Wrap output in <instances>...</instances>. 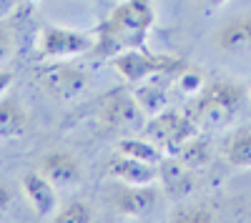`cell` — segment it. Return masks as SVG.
Segmentation results:
<instances>
[{
	"label": "cell",
	"instance_id": "cell-25",
	"mask_svg": "<svg viewBox=\"0 0 251 223\" xmlns=\"http://www.w3.org/2000/svg\"><path fill=\"white\" fill-rule=\"evenodd\" d=\"M249 98H251V90H249Z\"/></svg>",
	"mask_w": 251,
	"mask_h": 223
},
{
	"label": "cell",
	"instance_id": "cell-4",
	"mask_svg": "<svg viewBox=\"0 0 251 223\" xmlns=\"http://www.w3.org/2000/svg\"><path fill=\"white\" fill-rule=\"evenodd\" d=\"M93 48H96V33L46 25L38 35V53L43 60H68L78 55H91Z\"/></svg>",
	"mask_w": 251,
	"mask_h": 223
},
{
	"label": "cell",
	"instance_id": "cell-10",
	"mask_svg": "<svg viewBox=\"0 0 251 223\" xmlns=\"http://www.w3.org/2000/svg\"><path fill=\"white\" fill-rule=\"evenodd\" d=\"M214 45L224 55L251 53V15H234L221 23L214 33Z\"/></svg>",
	"mask_w": 251,
	"mask_h": 223
},
{
	"label": "cell",
	"instance_id": "cell-3",
	"mask_svg": "<svg viewBox=\"0 0 251 223\" xmlns=\"http://www.w3.org/2000/svg\"><path fill=\"white\" fill-rule=\"evenodd\" d=\"M111 66L118 70V75L131 86L146 83L156 75H169L176 80V75L186 68V63L176 55H161L143 48H128L111 58Z\"/></svg>",
	"mask_w": 251,
	"mask_h": 223
},
{
	"label": "cell",
	"instance_id": "cell-2",
	"mask_svg": "<svg viewBox=\"0 0 251 223\" xmlns=\"http://www.w3.org/2000/svg\"><path fill=\"white\" fill-rule=\"evenodd\" d=\"M246 100V88L234 80H211L194 100V120L199 128L206 131H221L234 120L241 103Z\"/></svg>",
	"mask_w": 251,
	"mask_h": 223
},
{
	"label": "cell",
	"instance_id": "cell-24",
	"mask_svg": "<svg viewBox=\"0 0 251 223\" xmlns=\"http://www.w3.org/2000/svg\"><path fill=\"white\" fill-rule=\"evenodd\" d=\"M196 3L201 8H206V10H219V8H224L228 3V0H196Z\"/></svg>",
	"mask_w": 251,
	"mask_h": 223
},
{
	"label": "cell",
	"instance_id": "cell-8",
	"mask_svg": "<svg viewBox=\"0 0 251 223\" xmlns=\"http://www.w3.org/2000/svg\"><path fill=\"white\" fill-rule=\"evenodd\" d=\"M38 171L43 173L55 188H73L83 178L80 160L68 151H48L43 158H40Z\"/></svg>",
	"mask_w": 251,
	"mask_h": 223
},
{
	"label": "cell",
	"instance_id": "cell-5",
	"mask_svg": "<svg viewBox=\"0 0 251 223\" xmlns=\"http://www.w3.org/2000/svg\"><path fill=\"white\" fill-rule=\"evenodd\" d=\"M98 120H100L103 131L126 135V133L138 131L143 126L146 113L138 106L133 90H113L103 100V106L98 111Z\"/></svg>",
	"mask_w": 251,
	"mask_h": 223
},
{
	"label": "cell",
	"instance_id": "cell-6",
	"mask_svg": "<svg viewBox=\"0 0 251 223\" xmlns=\"http://www.w3.org/2000/svg\"><path fill=\"white\" fill-rule=\"evenodd\" d=\"M38 86L53 100L66 103V100H75L88 90V73L75 66L53 60L50 66L38 70Z\"/></svg>",
	"mask_w": 251,
	"mask_h": 223
},
{
	"label": "cell",
	"instance_id": "cell-15",
	"mask_svg": "<svg viewBox=\"0 0 251 223\" xmlns=\"http://www.w3.org/2000/svg\"><path fill=\"white\" fill-rule=\"evenodd\" d=\"M224 158L234 168H251V126L228 133L224 143Z\"/></svg>",
	"mask_w": 251,
	"mask_h": 223
},
{
	"label": "cell",
	"instance_id": "cell-11",
	"mask_svg": "<svg viewBox=\"0 0 251 223\" xmlns=\"http://www.w3.org/2000/svg\"><path fill=\"white\" fill-rule=\"evenodd\" d=\"M158 178L163 183V193L171 196L174 201H183L194 193L196 188V178H194V168H188L181 158L171 156L163 158L158 163Z\"/></svg>",
	"mask_w": 251,
	"mask_h": 223
},
{
	"label": "cell",
	"instance_id": "cell-19",
	"mask_svg": "<svg viewBox=\"0 0 251 223\" xmlns=\"http://www.w3.org/2000/svg\"><path fill=\"white\" fill-rule=\"evenodd\" d=\"M50 221H55V223H88V221H93V211L83 201H71L63 208H58Z\"/></svg>",
	"mask_w": 251,
	"mask_h": 223
},
{
	"label": "cell",
	"instance_id": "cell-7",
	"mask_svg": "<svg viewBox=\"0 0 251 223\" xmlns=\"http://www.w3.org/2000/svg\"><path fill=\"white\" fill-rule=\"evenodd\" d=\"M156 203H158V191L153 188V183H149V186L121 183L113 191V208L121 216H128V218L151 216L153 208H156Z\"/></svg>",
	"mask_w": 251,
	"mask_h": 223
},
{
	"label": "cell",
	"instance_id": "cell-12",
	"mask_svg": "<svg viewBox=\"0 0 251 223\" xmlns=\"http://www.w3.org/2000/svg\"><path fill=\"white\" fill-rule=\"evenodd\" d=\"M106 173H108L111 178H116L118 183L149 186V183H156V178H158V166L146 163V160H138V158H131V156H123V153L116 151V156L108 160Z\"/></svg>",
	"mask_w": 251,
	"mask_h": 223
},
{
	"label": "cell",
	"instance_id": "cell-1",
	"mask_svg": "<svg viewBox=\"0 0 251 223\" xmlns=\"http://www.w3.org/2000/svg\"><path fill=\"white\" fill-rule=\"evenodd\" d=\"M156 23L153 0H121L96 30V48L91 55L113 58L128 48H143Z\"/></svg>",
	"mask_w": 251,
	"mask_h": 223
},
{
	"label": "cell",
	"instance_id": "cell-22",
	"mask_svg": "<svg viewBox=\"0 0 251 223\" xmlns=\"http://www.w3.org/2000/svg\"><path fill=\"white\" fill-rule=\"evenodd\" d=\"M13 201H15V193L13 188L5 183V180H0V216H5L13 206Z\"/></svg>",
	"mask_w": 251,
	"mask_h": 223
},
{
	"label": "cell",
	"instance_id": "cell-13",
	"mask_svg": "<svg viewBox=\"0 0 251 223\" xmlns=\"http://www.w3.org/2000/svg\"><path fill=\"white\" fill-rule=\"evenodd\" d=\"M30 118L15 95H0V140H18L28 133Z\"/></svg>",
	"mask_w": 251,
	"mask_h": 223
},
{
	"label": "cell",
	"instance_id": "cell-17",
	"mask_svg": "<svg viewBox=\"0 0 251 223\" xmlns=\"http://www.w3.org/2000/svg\"><path fill=\"white\" fill-rule=\"evenodd\" d=\"M203 133V131H201ZM194 135L188 143L178 151L176 158H181L188 168H199V166H206L208 158H211V146H208V138L206 135Z\"/></svg>",
	"mask_w": 251,
	"mask_h": 223
},
{
	"label": "cell",
	"instance_id": "cell-16",
	"mask_svg": "<svg viewBox=\"0 0 251 223\" xmlns=\"http://www.w3.org/2000/svg\"><path fill=\"white\" fill-rule=\"evenodd\" d=\"M116 151L123 153V156L146 160V163H153V166H158L161 160L166 158V153H163V148L158 143H153L151 138H136V135H123L118 140Z\"/></svg>",
	"mask_w": 251,
	"mask_h": 223
},
{
	"label": "cell",
	"instance_id": "cell-18",
	"mask_svg": "<svg viewBox=\"0 0 251 223\" xmlns=\"http://www.w3.org/2000/svg\"><path fill=\"white\" fill-rule=\"evenodd\" d=\"M176 88H178V93L181 95H188V98H196L203 88H206V75L201 73V70H196V68H183L178 75H176Z\"/></svg>",
	"mask_w": 251,
	"mask_h": 223
},
{
	"label": "cell",
	"instance_id": "cell-9",
	"mask_svg": "<svg viewBox=\"0 0 251 223\" xmlns=\"http://www.w3.org/2000/svg\"><path fill=\"white\" fill-rule=\"evenodd\" d=\"M20 188H23V196L30 203V208L35 211V216L53 218V213L58 211V193H55L58 188L43 173L40 171H28L23 178H20Z\"/></svg>",
	"mask_w": 251,
	"mask_h": 223
},
{
	"label": "cell",
	"instance_id": "cell-20",
	"mask_svg": "<svg viewBox=\"0 0 251 223\" xmlns=\"http://www.w3.org/2000/svg\"><path fill=\"white\" fill-rule=\"evenodd\" d=\"M169 221H176V223H211L214 211L201 206V203H183L169 216Z\"/></svg>",
	"mask_w": 251,
	"mask_h": 223
},
{
	"label": "cell",
	"instance_id": "cell-14",
	"mask_svg": "<svg viewBox=\"0 0 251 223\" xmlns=\"http://www.w3.org/2000/svg\"><path fill=\"white\" fill-rule=\"evenodd\" d=\"M171 83L174 78L169 75H156L151 80H146V83H138L133 88V95L138 100V106L143 108L146 118H151L161 111L169 108V95H171Z\"/></svg>",
	"mask_w": 251,
	"mask_h": 223
},
{
	"label": "cell",
	"instance_id": "cell-23",
	"mask_svg": "<svg viewBox=\"0 0 251 223\" xmlns=\"http://www.w3.org/2000/svg\"><path fill=\"white\" fill-rule=\"evenodd\" d=\"M10 86H13V73L10 70H0V95L8 93Z\"/></svg>",
	"mask_w": 251,
	"mask_h": 223
},
{
	"label": "cell",
	"instance_id": "cell-21",
	"mask_svg": "<svg viewBox=\"0 0 251 223\" xmlns=\"http://www.w3.org/2000/svg\"><path fill=\"white\" fill-rule=\"evenodd\" d=\"M13 50H15V45H13V35H10V30L0 28V66L8 63L10 55H13Z\"/></svg>",
	"mask_w": 251,
	"mask_h": 223
}]
</instances>
